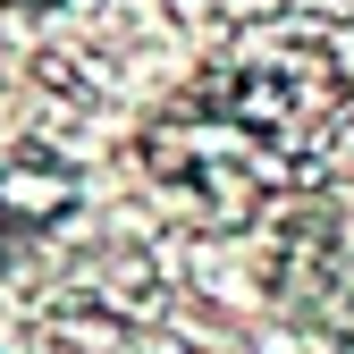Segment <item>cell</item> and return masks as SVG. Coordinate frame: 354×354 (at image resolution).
<instances>
[{
	"mask_svg": "<svg viewBox=\"0 0 354 354\" xmlns=\"http://www.w3.org/2000/svg\"><path fill=\"white\" fill-rule=\"evenodd\" d=\"M76 203H84V186H76V169L59 152L26 144V152L0 160V228H59Z\"/></svg>",
	"mask_w": 354,
	"mask_h": 354,
	"instance_id": "6da1fadb",
	"label": "cell"
},
{
	"mask_svg": "<svg viewBox=\"0 0 354 354\" xmlns=\"http://www.w3.org/2000/svg\"><path fill=\"white\" fill-rule=\"evenodd\" d=\"M0 9H76V17H93L102 0H0Z\"/></svg>",
	"mask_w": 354,
	"mask_h": 354,
	"instance_id": "7a4b0ae2",
	"label": "cell"
}]
</instances>
